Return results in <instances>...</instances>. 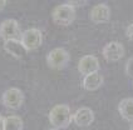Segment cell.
Listing matches in <instances>:
<instances>
[{"label":"cell","instance_id":"cell-12","mask_svg":"<svg viewBox=\"0 0 133 130\" xmlns=\"http://www.w3.org/2000/svg\"><path fill=\"white\" fill-rule=\"evenodd\" d=\"M102 84H103V76L98 71L89 74L87 76H84V79H83V88L85 90H89V91L99 89L102 86Z\"/></svg>","mask_w":133,"mask_h":130},{"label":"cell","instance_id":"cell-18","mask_svg":"<svg viewBox=\"0 0 133 130\" xmlns=\"http://www.w3.org/2000/svg\"><path fill=\"white\" fill-rule=\"evenodd\" d=\"M5 5H6V1L5 0H0V10H3Z\"/></svg>","mask_w":133,"mask_h":130},{"label":"cell","instance_id":"cell-13","mask_svg":"<svg viewBox=\"0 0 133 130\" xmlns=\"http://www.w3.org/2000/svg\"><path fill=\"white\" fill-rule=\"evenodd\" d=\"M118 111L121 116L123 119H126L127 121L133 123V99L132 98H127L119 103Z\"/></svg>","mask_w":133,"mask_h":130},{"label":"cell","instance_id":"cell-5","mask_svg":"<svg viewBox=\"0 0 133 130\" xmlns=\"http://www.w3.org/2000/svg\"><path fill=\"white\" fill-rule=\"evenodd\" d=\"M23 45L25 46V49L29 50H35L38 49L42 43H43V34L39 29L31 28V29H26L25 31H23L22 40Z\"/></svg>","mask_w":133,"mask_h":130},{"label":"cell","instance_id":"cell-17","mask_svg":"<svg viewBox=\"0 0 133 130\" xmlns=\"http://www.w3.org/2000/svg\"><path fill=\"white\" fill-rule=\"evenodd\" d=\"M0 130H4V118L0 115Z\"/></svg>","mask_w":133,"mask_h":130},{"label":"cell","instance_id":"cell-3","mask_svg":"<svg viewBox=\"0 0 133 130\" xmlns=\"http://www.w3.org/2000/svg\"><path fill=\"white\" fill-rule=\"evenodd\" d=\"M69 61V54L63 48H55L48 53L46 55V64L50 69L60 70L63 69Z\"/></svg>","mask_w":133,"mask_h":130},{"label":"cell","instance_id":"cell-4","mask_svg":"<svg viewBox=\"0 0 133 130\" xmlns=\"http://www.w3.org/2000/svg\"><path fill=\"white\" fill-rule=\"evenodd\" d=\"M23 33L19 29V24L14 19H6L0 24V38L4 41L22 40Z\"/></svg>","mask_w":133,"mask_h":130},{"label":"cell","instance_id":"cell-1","mask_svg":"<svg viewBox=\"0 0 133 130\" xmlns=\"http://www.w3.org/2000/svg\"><path fill=\"white\" fill-rule=\"evenodd\" d=\"M72 120H73V115L68 105L59 104V105H55L49 111V121L58 130L68 128L69 124L72 123Z\"/></svg>","mask_w":133,"mask_h":130},{"label":"cell","instance_id":"cell-2","mask_svg":"<svg viewBox=\"0 0 133 130\" xmlns=\"http://www.w3.org/2000/svg\"><path fill=\"white\" fill-rule=\"evenodd\" d=\"M52 19L59 26H68L74 21L75 19V9L70 4H62L53 9Z\"/></svg>","mask_w":133,"mask_h":130},{"label":"cell","instance_id":"cell-19","mask_svg":"<svg viewBox=\"0 0 133 130\" xmlns=\"http://www.w3.org/2000/svg\"><path fill=\"white\" fill-rule=\"evenodd\" d=\"M129 130H133V123H132V125H131V129Z\"/></svg>","mask_w":133,"mask_h":130},{"label":"cell","instance_id":"cell-8","mask_svg":"<svg viewBox=\"0 0 133 130\" xmlns=\"http://www.w3.org/2000/svg\"><path fill=\"white\" fill-rule=\"evenodd\" d=\"M78 70L84 76H87L89 74H93V73H97L99 70V61L94 55H85L79 60Z\"/></svg>","mask_w":133,"mask_h":130},{"label":"cell","instance_id":"cell-15","mask_svg":"<svg viewBox=\"0 0 133 130\" xmlns=\"http://www.w3.org/2000/svg\"><path fill=\"white\" fill-rule=\"evenodd\" d=\"M126 74H127V76L133 78V56L127 60V63H126Z\"/></svg>","mask_w":133,"mask_h":130},{"label":"cell","instance_id":"cell-7","mask_svg":"<svg viewBox=\"0 0 133 130\" xmlns=\"http://www.w3.org/2000/svg\"><path fill=\"white\" fill-rule=\"evenodd\" d=\"M102 53L107 61H118L124 56V46L118 41H111L103 48Z\"/></svg>","mask_w":133,"mask_h":130},{"label":"cell","instance_id":"cell-10","mask_svg":"<svg viewBox=\"0 0 133 130\" xmlns=\"http://www.w3.org/2000/svg\"><path fill=\"white\" fill-rule=\"evenodd\" d=\"M109 18H111V9L105 4H98L90 10V19L97 24L108 21Z\"/></svg>","mask_w":133,"mask_h":130},{"label":"cell","instance_id":"cell-20","mask_svg":"<svg viewBox=\"0 0 133 130\" xmlns=\"http://www.w3.org/2000/svg\"><path fill=\"white\" fill-rule=\"evenodd\" d=\"M52 130H58V129H52Z\"/></svg>","mask_w":133,"mask_h":130},{"label":"cell","instance_id":"cell-14","mask_svg":"<svg viewBox=\"0 0 133 130\" xmlns=\"http://www.w3.org/2000/svg\"><path fill=\"white\" fill-rule=\"evenodd\" d=\"M22 118L18 115H10L4 119V130H23Z\"/></svg>","mask_w":133,"mask_h":130},{"label":"cell","instance_id":"cell-9","mask_svg":"<svg viewBox=\"0 0 133 130\" xmlns=\"http://www.w3.org/2000/svg\"><path fill=\"white\" fill-rule=\"evenodd\" d=\"M73 121L81 128L89 126L94 121V113H93L92 109L87 108V106L79 108L73 114Z\"/></svg>","mask_w":133,"mask_h":130},{"label":"cell","instance_id":"cell-11","mask_svg":"<svg viewBox=\"0 0 133 130\" xmlns=\"http://www.w3.org/2000/svg\"><path fill=\"white\" fill-rule=\"evenodd\" d=\"M4 49L8 54H10L11 56L16 59H23L28 50L25 49V46L23 45L20 40H9V41H4Z\"/></svg>","mask_w":133,"mask_h":130},{"label":"cell","instance_id":"cell-6","mask_svg":"<svg viewBox=\"0 0 133 130\" xmlns=\"http://www.w3.org/2000/svg\"><path fill=\"white\" fill-rule=\"evenodd\" d=\"M3 104L9 109H19L23 105L24 101V94L20 89L18 88H10L4 91V94L1 96Z\"/></svg>","mask_w":133,"mask_h":130},{"label":"cell","instance_id":"cell-16","mask_svg":"<svg viewBox=\"0 0 133 130\" xmlns=\"http://www.w3.org/2000/svg\"><path fill=\"white\" fill-rule=\"evenodd\" d=\"M126 35H127V38L129 39V40H133V23L127 28V30H126Z\"/></svg>","mask_w":133,"mask_h":130}]
</instances>
